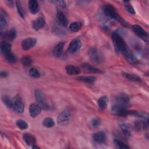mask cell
I'll list each match as a JSON object with an SVG mask.
<instances>
[{
  "mask_svg": "<svg viewBox=\"0 0 149 149\" xmlns=\"http://www.w3.org/2000/svg\"><path fill=\"white\" fill-rule=\"evenodd\" d=\"M6 3H7V5H8V6H13V5H14V2H13V1H6Z\"/></svg>",
  "mask_w": 149,
  "mask_h": 149,
  "instance_id": "obj_41",
  "label": "cell"
},
{
  "mask_svg": "<svg viewBox=\"0 0 149 149\" xmlns=\"http://www.w3.org/2000/svg\"><path fill=\"white\" fill-rule=\"evenodd\" d=\"M122 75L126 79L129 80L133 81H140L141 78L134 74H131L126 72H122Z\"/></svg>",
  "mask_w": 149,
  "mask_h": 149,
  "instance_id": "obj_25",
  "label": "cell"
},
{
  "mask_svg": "<svg viewBox=\"0 0 149 149\" xmlns=\"http://www.w3.org/2000/svg\"><path fill=\"white\" fill-rule=\"evenodd\" d=\"M81 27V23L79 22H75L72 23L69 25V29L73 32H76L79 31Z\"/></svg>",
  "mask_w": 149,
  "mask_h": 149,
  "instance_id": "obj_28",
  "label": "cell"
},
{
  "mask_svg": "<svg viewBox=\"0 0 149 149\" xmlns=\"http://www.w3.org/2000/svg\"><path fill=\"white\" fill-rule=\"evenodd\" d=\"M23 139L27 146H33L36 144V138L33 135L30 133H24L23 135Z\"/></svg>",
  "mask_w": 149,
  "mask_h": 149,
  "instance_id": "obj_18",
  "label": "cell"
},
{
  "mask_svg": "<svg viewBox=\"0 0 149 149\" xmlns=\"http://www.w3.org/2000/svg\"><path fill=\"white\" fill-rule=\"evenodd\" d=\"M32 148H40V147H38V146H35V144H34V145L32 146Z\"/></svg>",
  "mask_w": 149,
  "mask_h": 149,
  "instance_id": "obj_43",
  "label": "cell"
},
{
  "mask_svg": "<svg viewBox=\"0 0 149 149\" xmlns=\"http://www.w3.org/2000/svg\"><path fill=\"white\" fill-rule=\"evenodd\" d=\"M124 3H125V7L129 13L132 15H134L136 13L135 10H134L133 6L131 5V4L129 1H124Z\"/></svg>",
  "mask_w": 149,
  "mask_h": 149,
  "instance_id": "obj_37",
  "label": "cell"
},
{
  "mask_svg": "<svg viewBox=\"0 0 149 149\" xmlns=\"http://www.w3.org/2000/svg\"><path fill=\"white\" fill-rule=\"evenodd\" d=\"M41 112V107L39 104L33 103L29 107V113L32 118L37 117Z\"/></svg>",
  "mask_w": 149,
  "mask_h": 149,
  "instance_id": "obj_10",
  "label": "cell"
},
{
  "mask_svg": "<svg viewBox=\"0 0 149 149\" xmlns=\"http://www.w3.org/2000/svg\"><path fill=\"white\" fill-rule=\"evenodd\" d=\"M16 8H17V12L19 14V15L22 17V18H24L25 17V12L24 10V9L23 8L21 2L20 1H16Z\"/></svg>",
  "mask_w": 149,
  "mask_h": 149,
  "instance_id": "obj_33",
  "label": "cell"
},
{
  "mask_svg": "<svg viewBox=\"0 0 149 149\" xmlns=\"http://www.w3.org/2000/svg\"><path fill=\"white\" fill-rule=\"evenodd\" d=\"M57 17L59 22V23L63 26H66L68 24V20L64 14V13L61 10L58 9L57 10Z\"/></svg>",
  "mask_w": 149,
  "mask_h": 149,
  "instance_id": "obj_19",
  "label": "cell"
},
{
  "mask_svg": "<svg viewBox=\"0 0 149 149\" xmlns=\"http://www.w3.org/2000/svg\"><path fill=\"white\" fill-rule=\"evenodd\" d=\"M6 61L10 63H13L16 62V57L12 52H9L4 55Z\"/></svg>",
  "mask_w": 149,
  "mask_h": 149,
  "instance_id": "obj_34",
  "label": "cell"
},
{
  "mask_svg": "<svg viewBox=\"0 0 149 149\" xmlns=\"http://www.w3.org/2000/svg\"><path fill=\"white\" fill-rule=\"evenodd\" d=\"M123 55L125 56V58L127 59V61L130 63H136L137 62L136 58L135 57V56L134 55L133 52L130 50L129 48H128L126 51H125L123 53Z\"/></svg>",
  "mask_w": 149,
  "mask_h": 149,
  "instance_id": "obj_17",
  "label": "cell"
},
{
  "mask_svg": "<svg viewBox=\"0 0 149 149\" xmlns=\"http://www.w3.org/2000/svg\"><path fill=\"white\" fill-rule=\"evenodd\" d=\"M66 70L67 73L70 75L79 74L81 73V70L78 67L72 65H67L66 66Z\"/></svg>",
  "mask_w": 149,
  "mask_h": 149,
  "instance_id": "obj_21",
  "label": "cell"
},
{
  "mask_svg": "<svg viewBox=\"0 0 149 149\" xmlns=\"http://www.w3.org/2000/svg\"><path fill=\"white\" fill-rule=\"evenodd\" d=\"M133 30L134 33L140 38L143 40L144 41H148V33L139 25H133Z\"/></svg>",
  "mask_w": 149,
  "mask_h": 149,
  "instance_id": "obj_8",
  "label": "cell"
},
{
  "mask_svg": "<svg viewBox=\"0 0 149 149\" xmlns=\"http://www.w3.org/2000/svg\"><path fill=\"white\" fill-rule=\"evenodd\" d=\"M17 113H22L24 112V106L21 98L17 95L13 100V108Z\"/></svg>",
  "mask_w": 149,
  "mask_h": 149,
  "instance_id": "obj_7",
  "label": "cell"
},
{
  "mask_svg": "<svg viewBox=\"0 0 149 149\" xmlns=\"http://www.w3.org/2000/svg\"><path fill=\"white\" fill-rule=\"evenodd\" d=\"M103 11L105 15L108 17L115 19L120 23L122 25L126 26V22L121 18L116 11L115 8L111 4H106L103 8Z\"/></svg>",
  "mask_w": 149,
  "mask_h": 149,
  "instance_id": "obj_1",
  "label": "cell"
},
{
  "mask_svg": "<svg viewBox=\"0 0 149 149\" xmlns=\"http://www.w3.org/2000/svg\"><path fill=\"white\" fill-rule=\"evenodd\" d=\"M45 24V20L42 15H40L38 18L34 20L32 23V26L34 29L38 30L42 28Z\"/></svg>",
  "mask_w": 149,
  "mask_h": 149,
  "instance_id": "obj_12",
  "label": "cell"
},
{
  "mask_svg": "<svg viewBox=\"0 0 149 149\" xmlns=\"http://www.w3.org/2000/svg\"><path fill=\"white\" fill-rule=\"evenodd\" d=\"M94 141L98 143H102L105 141L106 139V135L103 132H98L94 133L93 136Z\"/></svg>",
  "mask_w": 149,
  "mask_h": 149,
  "instance_id": "obj_20",
  "label": "cell"
},
{
  "mask_svg": "<svg viewBox=\"0 0 149 149\" xmlns=\"http://www.w3.org/2000/svg\"><path fill=\"white\" fill-rule=\"evenodd\" d=\"M100 123V120L98 118H94L91 121V125L94 127H96L98 126Z\"/></svg>",
  "mask_w": 149,
  "mask_h": 149,
  "instance_id": "obj_40",
  "label": "cell"
},
{
  "mask_svg": "<svg viewBox=\"0 0 149 149\" xmlns=\"http://www.w3.org/2000/svg\"><path fill=\"white\" fill-rule=\"evenodd\" d=\"M22 63L24 66H29L32 63L31 59L29 56H24L22 58Z\"/></svg>",
  "mask_w": 149,
  "mask_h": 149,
  "instance_id": "obj_38",
  "label": "cell"
},
{
  "mask_svg": "<svg viewBox=\"0 0 149 149\" xmlns=\"http://www.w3.org/2000/svg\"><path fill=\"white\" fill-rule=\"evenodd\" d=\"M2 100L3 103L8 108H13V101L10 100V98L7 95H3L2 97Z\"/></svg>",
  "mask_w": 149,
  "mask_h": 149,
  "instance_id": "obj_29",
  "label": "cell"
},
{
  "mask_svg": "<svg viewBox=\"0 0 149 149\" xmlns=\"http://www.w3.org/2000/svg\"><path fill=\"white\" fill-rule=\"evenodd\" d=\"M1 36L2 38L8 40H13L16 36V31L15 29H12L8 31H5L3 33L1 32Z\"/></svg>",
  "mask_w": 149,
  "mask_h": 149,
  "instance_id": "obj_15",
  "label": "cell"
},
{
  "mask_svg": "<svg viewBox=\"0 0 149 149\" xmlns=\"http://www.w3.org/2000/svg\"><path fill=\"white\" fill-rule=\"evenodd\" d=\"M81 47V42L79 38H76L73 39L70 42L68 50L70 54H74L77 52Z\"/></svg>",
  "mask_w": 149,
  "mask_h": 149,
  "instance_id": "obj_6",
  "label": "cell"
},
{
  "mask_svg": "<svg viewBox=\"0 0 149 149\" xmlns=\"http://www.w3.org/2000/svg\"><path fill=\"white\" fill-rule=\"evenodd\" d=\"M98 105L101 109H104L107 108L108 102V98L106 95L100 97L98 100Z\"/></svg>",
  "mask_w": 149,
  "mask_h": 149,
  "instance_id": "obj_24",
  "label": "cell"
},
{
  "mask_svg": "<svg viewBox=\"0 0 149 149\" xmlns=\"http://www.w3.org/2000/svg\"><path fill=\"white\" fill-rule=\"evenodd\" d=\"M70 112L66 109L62 111L57 118V123L60 126H66L67 125L70 120Z\"/></svg>",
  "mask_w": 149,
  "mask_h": 149,
  "instance_id": "obj_4",
  "label": "cell"
},
{
  "mask_svg": "<svg viewBox=\"0 0 149 149\" xmlns=\"http://www.w3.org/2000/svg\"><path fill=\"white\" fill-rule=\"evenodd\" d=\"M29 74L31 77L34 78H38L41 75L39 70L35 68H30L29 70Z\"/></svg>",
  "mask_w": 149,
  "mask_h": 149,
  "instance_id": "obj_31",
  "label": "cell"
},
{
  "mask_svg": "<svg viewBox=\"0 0 149 149\" xmlns=\"http://www.w3.org/2000/svg\"><path fill=\"white\" fill-rule=\"evenodd\" d=\"M16 124L17 126V127L22 130H25L28 127L27 123L22 119L17 120L16 122Z\"/></svg>",
  "mask_w": 149,
  "mask_h": 149,
  "instance_id": "obj_35",
  "label": "cell"
},
{
  "mask_svg": "<svg viewBox=\"0 0 149 149\" xmlns=\"http://www.w3.org/2000/svg\"><path fill=\"white\" fill-rule=\"evenodd\" d=\"M42 124L45 127L47 128H50L53 127L55 125V122L52 118L50 117H48V118H45L43 120Z\"/></svg>",
  "mask_w": 149,
  "mask_h": 149,
  "instance_id": "obj_27",
  "label": "cell"
},
{
  "mask_svg": "<svg viewBox=\"0 0 149 149\" xmlns=\"http://www.w3.org/2000/svg\"><path fill=\"white\" fill-rule=\"evenodd\" d=\"M1 52L5 55L9 52H10L11 49H12V45L10 43L6 42V41H2L1 42Z\"/></svg>",
  "mask_w": 149,
  "mask_h": 149,
  "instance_id": "obj_23",
  "label": "cell"
},
{
  "mask_svg": "<svg viewBox=\"0 0 149 149\" xmlns=\"http://www.w3.org/2000/svg\"><path fill=\"white\" fill-rule=\"evenodd\" d=\"M115 144L119 148H129V147L127 146L124 142L119 140V139H115L114 140Z\"/></svg>",
  "mask_w": 149,
  "mask_h": 149,
  "instance_id": "obj_36",
  "label": "cell"
},
{
  "mask_svg": "<svg viewBox=\"0 0 149 149\" xmlns=\"http://www.w3.org/2000/svg\"><path fill=\"white\" fill-rule=\"evenodd\" d=\"M129 102V98L125 94H120L116 98V105L126 107Z\"/></svg>",
  "mask_w": 149,
  "mask_h": 149,
  "instance_id": "obj_13",
  "label": "cell"
},
{
  "mask_svg": "<svg viewBox=\"0 0 149 149\" xmlns=\"http://www.w3.org/2000/svg\"><path fill=\"white\" fill-rule=\"evenodd\" d=\"M7 76H8V73H7L6 72H5V71H2V72H1V76L2 77H6Z\"/></svg>",
  "mask_w": 149,
  "mask_h": 149,
  "instance_id": "obj_42",
  "label": "cell"
},
{
  "mask_svg": "<svg viewBox=\"0 0 149 149\" xmlns=\"http://www.w3.org/2000/svg\"><path fill=\"white\" fill-rule=\"evenodd\" d=\"M134 127L137 130H141L142 129H144L146 127L148 126V120L146 122L144 121H140L134 123Z\"/></svg>",
  "mask_w": 149,
  "mask_h": 149,
  "instance_id": "obj_32",
  "label": "cell"
},
{
  "mask_svg": "<svg viewBox=\"0 0 149 149\" xmlns=\"http://www.w3.org/2000/svg\"><path fill=\"white\" fill-rule=\"evenodd\" d=\"M112 39L115 48L117 52H122L123 54L129 48L126 42L118 33H113L112 34Z\"/></svg>",
  "mask_w": 149,
  "mask_h": 149,
  "instance_id": "obj_2",
  "label": "cell"
},
{
  "mask_svg": "<svg viewBox=\"0 0 149 149\" xmlns=\"http://www.w3.org/2000/svg\"><path fill=\"white\" fill-rule=\"evenodd\" d=\"M81 67L84 70L90 73H102V71H101L99 69H97L87 63H83L81 65Z\"/></svg>",
  "mask_w": 149,
  "mask_h": 149,
  "instance_id": "obj_16",
  "label": "cell"
},
{
  "mask_svg": "<svg viewBox=\"0 0 149 149\" xmlns=\"http://www.w3.org/2000/svg\"><path fill=\"white\" fill-rule=\"evenodd\" d=\"M79 80L86 83L87 84H93L94 83L95 80L96 78L94 76H79L77 78Z\"/></svg>",
  "mask_w": 149,
  "mask_h": 149,
  "instance_id": "obj_26",
  "label": "cell"
},
{
  "mask_svg": "<svg viewBox=\"0 0 149 149\" xmlns=\"http://www.w3.org/2000/svg\"><path fill=\"white\" fill-rule=\"evenodd\" d=\"M34 95H35V98L37 102H38V104L41 105V107L42 108L45 109H47L49 108V105L47 101L46 97L44 94L41 91L39 90H36Z\"/></svg>",
  "mask_w": 149,
  "mask_h": 149,
  "instance_id": "obj_3",
  "label": "cell"
},
{
  "mask_svg": "<svg viewBox=\"0 0 149 149\" xmlns=\"http://www.w3.org/2000/svg\"><path fill=\"white\" fill-rule=\"evenodd\" d=\"M120 129L122 131V133H123V134L127 137H129L130 136V132L129 130V126L126 123H121L120 125Z\"/></svg>",
  "mask_w": 149,
  "mask_h": 149,
  "instance_id": "obj_30",
  "label": "cell"
},
{
  "mask_svg": "<svg viewBox=\"0 0 149 149\" xmlns=\"http://www.w3.org/2000/svg\"><path fill=\"white\" fill-rule=\"evenodd\" d=\"M37 40L34 38H27L23 40L22 42V49L24 51L30 49V48L34 47L36 44Z\"/></svg>",
  "mask_w": 149,
  "mask_h": 149,
  "instance_id": "obj_9",
  "label": "cell"
},
{
  "mask_svg": "<svg viewBox=\"0 0 149 149\" xmlns=\"http://www.w3.org/2000/svg\"><path fill=\"white\" fill-rule=\"evenodd\" d=\"M29 10L32 14H36L39 10L38 3L35 0H30L29 1Z\"/></svg>",
  "mask_w": 149,
  "mask_h": 149,
  "instance_id": "obj_22",
  "label": "cell"
},
{
  "mask_svg": "<svg viewBox=\"0 0 149 149\" xmlns=\"http://www.w3.org/2000/svg\"><path fill=\"white\" fill-rule=\"evenodd\" d=\"M111 112L115 115L122 116H127V115L130 114V111H128L126 107L120 106L116 104H115L112 107Z\"/></svg>",
  "mask_w": 149,
  "mask_h": 149,
  "instance_id": "obj_5",
  "label": "cell"
},
{
  "mask_svg": "<svg viewBox=\"0 0 149 149\" xmlns=\"http://www.w3.org/2000/svg\"><path fill=\"white\" fill-rule=\"evenodd\" d=\"M89 56L94 62H100L102 61V54L96 49L92 48L88 52Z\"/></svg>",
  "mask_w": 149,
  "mask_h": 149,
  "instance_id": "obj_11",
  "label": "cell"
},
{
  "mask_svg": "<svg viewBox=\"0 0 149 149\" xmlns=\"http://www.w3.org/2000/svg\"><path fill=\"white\" fill-rule=\"evenodd\" d=\"M64 44H65L64 42H59L55 45V47H54L52 51V53L54 56L56 58H59L61 56L63 52Z\"/></svg>",
  "mask_w": 149,
  "mask_h": 149,
  "instance_id": "obj_14",
  "label": "cell"
},
{
  "mask_svg": "<svg viewBox=\"0 0 149 149\" xmlns=\"http://www.w3.org/2000/svg\"><path fill=\"white\" fill-rule=\"evenodd\" d=\"M7 25V22L5 18V17L1 14L0 16V26L1 29H3Z\"/></svg>",
  "mask_w": 149,
  "mask_h": 149,
  "instance_id": "obj_39",
  "label": "cell"
}]
</instances>
